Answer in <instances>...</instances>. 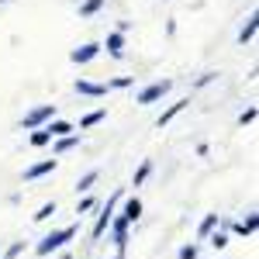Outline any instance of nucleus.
Segmentation results:
<instances>
[{
	"label": "nucleus",
	"instance_id": "nucleus-1",
	"mask_svg": "<svg viewBox=\"0 0 259 259\" xmlns=\"http://www.w3.org/2000/svg\"><path fill=\"white\" fill-rule=\"evenodd\" d=\"M73 239H76V225H62V228L49 232V235H45V239L35 245V256H52V252L66 249V245H69Z\"/></svg>",
	"mask_w": 259,
	"mask_h": 259
},
{
	"label": "nucleus",
	"instance_id": "nucleus-2",
	"mask_svg": "<svg viewBox=\"0 0 259 259\" xmlns=\"http://www.w3.org/2000/svg\"><path fill=\"white\" fill-rule=\"evenodd\" d=\"M121 197H124V194H121V190H114V194L107 197V204L100 207L97 221H94V232H90V235H94V242H100V239H104V232H107V225H111V218H114V211H118Z\"/></svg>",
	"mask_w": 259,
	"mask_h": 259
},
{
	"label": "nucleus",
	"instance_id": "nucleus-3",
	"mask_svg": "<svg viewBox=\"0 0 259 259\" xmlns=\"http://www.w3.org/2000/svg\"><path fill=\"white\" fill-rule=\"evenodd\" d=\"M52 118H56V104H38V107H31V111L21 118V128H24V132H35V128H45Z\"/></svg>",
	"mask_w": 259,
	"mask_h": 259
},
{
	"label": "nucleus",
	"instance_id": "nucleus-4",
	"mask_svg": "<svg viewBox=\"0 0 259 259\" xmlns=\"http://www.w3.org/2000/svg\"><path fill=\"white\" fill-rule=\"evenodd\" d=\"M169 90H173V80H156V83H149V87H142L135 104H142V107H145V104H159Z\"/></svg>",
	"mask_w": 259,
	"mask_h": 259
},
{
	"label": "nucleus",
	"instance_id": "nucleus-5",
	"mask_svg": "<svg viewBox=\"0 0 259 259\" xmlns=\"http://www.w3.org/2000/svg\"><path fill=\"white\" fill-rule=\"evenodd\" d=\"M107 228H111V239H114V249H118V259H124V252H128V228H132V225H128V221L121 218V214H114Z\"/></svg>",
	"mask_w": 259,
	"mask_h": 259
},
{
	"label": "nucleus",
	"instance_id": "nucleus-6",
	"mask_svg": "<svg viewBox=\"0 0 259 259\" xmlns=\"http://www.w3.org/2000/svg\"><path fill=\"white\" fill-rule=\"evenodd\" d=\"M218 228H225V232L232 228L235 235H245V239H252V235H256V228H259V214H256V211H249V214H245L242 221H221Z\"/></svg>",
	"mask_w": 259,
	"mask_h": 259
},
{
	"label": "nucleus",
	"instance_id": "nucleus-7",
	"mask_svg": "<svg viewBox=\"0 0 259 259\" xmlns=\"http://www.w3.org/2000/svg\"><path fill=\"white\" fill-rule=\"evenodd\" d=\"M100 56V41H87L80 49H73L69 52V62H76V66H87V62H94Z\"/></svg>",
	"mask_w": 259,
	"mask_h": 259
},
{
	"label": "nucleus",
	"instance_id": "nucleus-8",
	"mask_svg": "<svg viewBox=\"0 0 259 259\" xmlns=\"http://www.w3.org/2000/svg\"><path fill=\"white\" fill-rule=\"evenodd\" d=\"M56 166H59V159H56V156H52V159L35 162V166H28V169H24V183H31V180H41V177H49V173H56Z\"/></svg>",
	"mask_w": 259,
	"mask_h": 259
},
{
	"label": "nucleus",
	"instance_id": "nucleus-9",
	"mask_svg": "<svg viewBox=\"0 0 259 259\" xmlns=\"http://www.w3.org/2000/svg\"><path fill=\"white\" fill-rule=\"evenodd\" d=\"M73 87H76V94H80V97H94V100H100V97H107V94H111V90H107V83H94V80H76Z\"/></svg>",
	"mask_w": 259,
	"mask_h": 259
},
{
	"label": "nucleus",
	"instance_id": "nucleus-10",
	"mask_svg": "<svg viewBox=\"0 0 259 259\" xmlns=\"http://www.w3.org/2000/svg\"><path fill=\"white\" fill-rule=\"evenodd\" d=\"M80 142H83L80 132H76V135H66V139H52V156L59 159V156H66V152H73Z\"/></svg>",
	"mask_w": 259,
	"mask_h": 259
},
{
	"label": "nucleus",
	"instance_id": "nucleus-11",
	"mask_svg": "<svg viewBox=\"0 0 259 259\" xmlns=\"http://www.w3.org/2000/svg\"><path fill=\"white\" fill-rule=\"evenodd\" d=\"M100 49H107V56H111V59H121V56H124V35H121V31H111L107 41H104Z\"/></svg>",
	"mask_w": 259,
	"mask_h": 259
},
{
	"label": "nucleus",
	"instance_id": "nucleus-12",
	"mask_svg": "<svg viewBox=\"0 0 259 259\" xmlns=\"http://www.w3.org/2000/svg\"><path fill=\"white\" fill-rule=\"evenodd\" d=\"M187 104H190L187 97H183V100H177V104H169V107L162 111L159 118H156V128H166V124H169V121L177 118V114H183V111H187Z\"/></svg>",
	"mask_w": 259,
	"mask_h": 259
},
{
	"label": "nucleus",
	"instance_id": "nucleus-13",
	"mask_svg": "<svg viewBox=\"0 0 259 259\" xmlns=\"http://www.w3.org/2000/svg\"><path fill=\"white\" fill-rule=\"evenodd\" d=\"M121 218L128 221V225H135V221L142 218V200L139 197H128V200H124V207H121Z\"/></svg>",
	"mask_w": 259,
	"mask_h": 259
},
{
	"label": "nucleus",
	"instance_id": "nucleus-14",
	"mask_svg": "<svg viewBox=\"0 0 259 259\" xmlns=\"http://www.w3.org/2000/svg\"><path fill=\"white\" fill-rule=\"evenodd\" d=\"M45 132H49L52 139H66V135H73V124H69V121H62V118H52L49 124H45Z\"/></svg>",
	"mask_w": 259,
	"mask_h": 259
},
{
	"label": "nucleus",
	"instance_id": "nucleus-15",
	"mask_svg": "<svg viewBox=\"0 0 259 259\" xmlns=\"http://www.w3.org/2000/svg\"><path fill=\"white\" fill-rule=\"evenodd\" d=\"M256 28H259V14L252 11V14H249V21H245V28L239 31V45H249V41L256 38Z\"/></svg>",
	"mask_w": 259,
	"mask_h": 259
},
{
	"label": "nucleus",
	"instance_id": "nucleus-16",
	"mask_svg": "<svg viewBox=\"0 0 259 259\" xmlns=\"http://www.w3.org/2000/svg\"><path fill=\"white\" fill-rule=\"evenodd\" d=\"M218 225H221L218 214H204V218H200V225H197V239H207V235H211Z\"/></svg>",
	"mask_w": 259,
	"mask_h": 259
},
{
	"label": "nucleus",
	"instance_id": "nucleus-17",
	"mask_svg": "<svg viewBox=\"0 0 259 259\" xmlns=\"http://www.w3.org/2000/svg\"><path fill=\"white\" fill-rule=\"evenodd\" d=\"M149 177H152V159H142L139 169H135V177H132V187H142Z\"/></svg>",
	"mask_w": 259,
	"mask_h": 259
},
{
	"label": "nucleus",
	"instance_id": "nucleus-18",
	"mask_svg": "<svg viewBox=\"0 0 259 259\" xmlns=\"http://www.w3.org/2000/svg\"><path fill=\"white\" fill-rule=\"evenodd\" d=\"M97 180H100V169H90V173H83V177L76 180V194H87V190H90Z\"/></svg>",
	"mask_w": 259,
	"mask_h": 259
},
{
	"label": "nucleus",
	"instance_id": "nucleus-19",
	"mask_svg": "<svg viewBox=\"0 0 259 259\" xmlns=\"http://www.w3.org/2000/svg\"><path fill=\"white\" fill-rule=\"evenodd\" d=\"M104 118H107V111H104V107H97V111H90V114H83V121H80V132H87V128H94V124H100Z\"/></svg>",
	"mask_w": 259,
	"mask_h": 259
},
{
	"label": "nucleus",
	"instance_id": "nucleus-20",
	"mask_svg": "<svg viewBox=\"0 0 259 259\" xmlns=\"http://www.w3.org/2000/svg\"><path fill=\"white\" fill-rule=\"evenodd\" d=\"M207 245H211V249H225V245H228V232H225V228H214V232H211V235H207Z\"/></svg>",
	"mask_w": 259,
	"mask_h": 259
},
{
	"label": "nucleus",
	"instance_id": "nucleus-21",
	"mask_svg": "<svg viewBox=\"0 0 259 259\" xmlns=\"http://www.w3.org/2000/svg\"><path fill=\"white\" fill-rule=\"evenodd\" d=\"M100 7H104V0H83L80 4V18H94Z\"/></svg>",
	"mask_w": 259,
	"mask_h": 259
},
{
	"label": "nucleus",
	"instance_id": "nucleus-22",
	"mask_svg": "<svg viewBox=\"0 0 259 259\" xmlns=\"http://www.w3.org/2000/svg\"><path fill=\"white\" fill-rule=\"evenodd\" d=\"M52 214H56V200H49V204H41V207L35 211V214H31V218H35V221L41 225V221H49Z\"/></svg>",
	"mask_w": 259,
	"mask_h": 259
},
{
	"label": "nucleus",
	"instance_id": "nucleus-23",
	"mask_svg": "<svg viewBox=\"0 0 259 259\" xmlns=\"http://www.w3.org/2000/svg\"><path fill=\"white\" fill-rule=\"evenodd\" d=\"M197 256H200V245H197V242L180 245V252H177V259H197Z\"/></svg>",
	"mask_w": 259,
	"mask_h": 259
},
{
	"label": "nucleus",
	"instance_id": "nucleus-24",
	"mask_svg": "<svg viewBox=\"0 0 259 259\" xmlns=\"http://www.w3.org/2000/svg\"><path fill=\"white\" fill-rule=\"evenodd\" d=\"M31 145H35V149H41V145H49V142H52V135H49V132H45V128H35V132H31Z\"/></svg>",
	"mask_w": 259,
	"mask_h": 259
},
{
	"label": "nucleus",
	"instance_id": "nucleus-25",
	"mask_svg": "<svg viewBox=\"0 0 259 259\" xmlns=\"http://www.w3.org/2000/svg\"><path fill=\"white\" fill-rule=\"evenodd\" d=\"M132 76H114V80H107V90H128V87H132Z\"/></svg>",
	"mask_w": 259,
	"mask_h": 259
},
{
	"label": "nucleus",
	"instance_id": "nucleus-26",
	"mask_svg": "<svg viewBox=\"0 0 259 259\" xmlns=\"http://www.w3.org/2000/svg\"><path fill=\"white\" fill-rule=\"evenodd\" d=\"M256 114H259L256 107H245V111L239 114V124H242V128H245V124H252V121H256Z\"/></svg>",
	"mask_w": 259,
	"mask_h": 259
},
{
	"label": "nucleus",
	"instance_id": "nucleus-27",
	"mask_svg": "<svg viewBox=\"0 0 259 259\" xmlns=\"http://www.w3.org/2000/svg\"><path fill=\"white\" fill-rule=\"evenodd\" d=\"M94 207H97V200H94V197H83L80 204H76V214H87V211H94Z\"/></svg>",
	"mask_w": 259,
	"mask_h": 259
},
{
	"label": "nucleus",
	"instance_id": "nucleus-28",
	"mask_svg": "<svg viewBox=\"0 0 259 259\" xmlns=\"http://www.w3.org/2000/svg\"><path fill=\"white\" fill-rule=\"evenodd\" d=\"M21 252H24V242H11V249H7V256H4V259H18Z\"/></svg>",
	"mask_w": 259,
	"mask_h": 259
},
{
	"label": "nucleus",
	"instance_id": "nucleus-29",
	"mask_svg": "<svg viewBox=\"0 0 259 259\" xmlns=\"http://www.w3.org/2000/svg\"><path fill=\"white\" fill-rule=\"evenodd\" d=\"M211 80H214V73H204V76H197V87H207Z\"/></svg>",
	"mask_w": 259,
	"mask_h": 259
},
{
	"label": "nucleus",
	"instance_id": "nucleus-30",
	"mask_svg": "<svg viewBox=\"0 0 259 259\" xmlns=\"http://www.w3.org/2000/svg\"><path fill=\"white\" fill-rule=\"evenodd\" d=\"M0 4H14V0H0Z\"/></svg>",
	"mask_w": 259,
	"mask_h": 259
}]
</instances>
